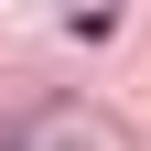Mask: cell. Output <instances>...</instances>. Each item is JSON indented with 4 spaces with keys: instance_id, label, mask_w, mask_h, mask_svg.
<instances>
[{
    "instance_id": "1",
    "label": "cell",
    "mask_w": 151,
    "mask_h": 151,
    "mask_svg": "<svg viewBox=\"0 0 151 151\" xmlns=\"http://www.w3.org/2000/svg\"><path fill=\"white\" fill-rule=\"evenodd\" d=\"M0 151H32V119H11V129H0Z\"/></svg>"
}]
</instances>
